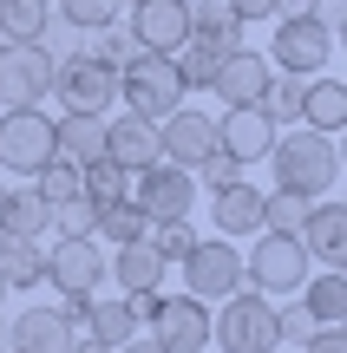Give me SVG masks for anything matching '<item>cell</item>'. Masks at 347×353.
I'll return each mask as SVG.
<instances>
[{
	"label": "cell",
	"instance_id": "cell-33",
	"mask_svg": "<svg viewBox=\"0 0 347 353\" xmlns=\"http://www.w3.org/2000/svg\"><path fill=\"white\" fill-rule=\"evenodd\" d=\"M79 183H86V196L99 203V210H105V203H118V196H131V170H125V164H112V157L86 164V170H79Z\"/></svg>",
	"mask_w": 347,
	"mask_h": 353
},
{
	"label": "cell",
	"instance_id": "cell-4",
	"mask_svg": "<svg viewBox=\"0 0 347 353\" xmlns=\"http://www.w3.org/2000/svg\"><path fill=\"white\" fill-rule=\"evenodd\" d=\"M52 99H59L66 112L105 118V112H112V99H118V65L99 59L92 46H72L66 59H52Z\"/></svg>",
	"mask_w": 347,
	"mask_h": 353
},
{
	"label": "cell",
	"instance_id": "cell-12",
	"mask_svg": "<svg viewBox=\"0 0 347 353\" xmlns=\"http://www.w3.org/2000/svg\"><path fill=\"white\" fill-rule=\"evenodd\" d=\"M138 210L151 216V223H190V210H197V176L177 170V164L138 170Z\"/></svg>",
	"mask_w": 347,
	"mask_h": 353
},
{
	"label": "cell",
	"instance_id": "cell-13",
	"mask_svg": "<svg viewBox=\"0 0 347 353\" xmlns=\"http://www.w3.org/2000/svg\"><path fill=\"white\" fill-rule=\"evenodd\" d=\"M151 341L164 353H210V307L197 294H164V307L151 314Z\"/></svg>",
	"mask_w": 347,
	"mask_h": 353
},
{
	"label": "cell",
	"instance_id": "cell-24",
	"mask_svg": "<svg viewBox=\"0 0 347 353\" xmlns=\"http://www.w3.org/2000/svg\"><path fill=\"white\" fill-rule=\"evenodd\" d=\"M0 223L13 229V236H26V242H39L52 229V203L39 196L33 183H20V190H0Z\"/></svg>",
	"mask_w": 347,
	"mask_h": 353
},
{
	"label": "cell",
	"instance_id": "cell-45",
	"mask_svg": "<svg viewBox=\"0 0 347 353\" xmlns=\"http://www.w3.org/2000/svg\"><path fill=\"white\" fill-rule=\"evenodd\" d=\"M72 353H118V347H105V341H92V334H79V341H72Z\"/></svg>",
	"mask_w": 347,
	"mask_h": 353
},
{
	"label": "cell",
	"instance_id": "cell-51",
	"mask_svg": "<svg viewBox=\"0 0 347 353\" xmlns=\"http://www.w3.org/2000/svg\"><path fill=\"white\" fill-rule=\"evenodd\" d=\"M341 170H347V131H341Z\"/></svg>",
	"mask_w": 347,
	"mask_h": 353
},
{
	"label": "cell",
	"instance_id": "cell-29",
	"mask_svg": "<svg viewBox=\"0 0 347 353\" xmlns=\"http://www.w3.org/2000/svg\"><path fill=\"white\" fill-rule=\"evenodd\" d=\"M0 275H7V288H33V281H46V255H39V242L13 236L7 249H0Z\"/></svg>",
	"mask_w": 347,
	"mask_h": 353
},
{
	"label": "cell",
	"instance_id": "cell-21",
	"mask_svg": "<svg viewBox=\"0 0 347 353\" xmlns=\"http://www.w3.org/2000/svg\"><path fill=\"white\" fill-rule=\"evenodd\" d=\"M52 151H59V164H72V170L99 164L105 157V118H92V112L52 118Z\"/></svg>",
	"mask_w": 347,
	"mask_h": 353
},
{
	"label": "cell",
	"instance_id": "cell-3",
	"mask_svg": "<svg viewBox=\"0 0 347 353\" xmlns=\"http://www.w3.org/2000/svg\"><path fill=\"white\" fill-rule=\"evenodd\" d=\"M210 347L223 353H275L282 334H275V301L256 288H236L230 301L210 314Z\"/></svg>",
	"mask_w": 347,
	"mask_h": 353
},
{
	"label": "cell",
	"instance_id": "cell-35",
	"mask_svg": "<svg viewBox=\"0 0 347 353\" xmlns=\"http://www.w3.org/2000/svg\"><path fill=\"white\" fill-rule=\"evenodd\" d=\"M46 13V0H0V39H39Z\"/></svg>",
	"mask_w": 347,
	"mask_h": 353
},
{
	"label": "cell",
	"instance_id": "cell-53",
	"mask_svg": "<svg viewBox=\"0 0 347 353\" xmlns=\"http://www.w3.org/2000/svg\"><path fill=\"white\" fill-rule=\"evenodd\" d=\"M131 7H138V0H131Z\"/></svg>",
	"mask_w": 347,
	"mask_h": 353
},
{
	"label": "cell",
	"instance_id": "cell-23",
	"mask_svg": "<svg viewBox=\"0 0 347 353\" xmlns=\"http://www.w3.org/2000/svg\"><path fill=\"white\" fill-rule=\"evenodd\" d=\"M301 125L341 138L347 131V79H308V99H301Z\"/></svg>",
	"mask_w": 347,
	"mask_h": 353
},
{
	"label": "cell",
	"instance_id": "cell-19",
	"mask_svg": "<svg viewBox=\"0 0 347 353\" xmlns=\"http://www.w3.org/2000/svg\"><path fill=\"white\" fill-rule=\"evenodd\" d=\"M301 249H308V262L321 268H347V203H315L308 223H301Z\"/></svg>",
	"mask_w": 347,
	"mask_h": 353
},
{
	"label": "cell",
	"instance_id": "cell-42",
	"mask_svg": "<svg viewBox=\"0 0 347 353\" xmlns=\"http://www.w3.org/2000/svg\"><path fill=\"white\" fill-rule=\"evenodd\" d=\"M86 46L99 52V59H112V65H125L131 52H138V39H131V33H112V26H105V39H86Z\"/></svg>",
	"mask_w": 347,
	"mask_h": 353
},
{
	"label": "cell",
	"instance_id": "cell-22",
	"mask_svg": "<svg viewBox=\"0 0 347 353\" xmlns=\"http://www.w3.org/2000/svg\"><path fill=\"white\" fill-rule=\"evenodd\" d=\"M164 255H157V242L151 236H138V242H125V249L112 255V281H118V294H157L164 288Z\"/></svg>",
	"mask_w": 347,
	"mask_h": 353
},
{
	"label": "cell",
	"instance_id": "cell-36",
	"mask_svg": "<svg viewBox=\"0 0 347 353\" xmlns=\"http://www.w3.org/2000/svg\"><path fill=\"white\" fill-rule=\"evenodd\" d=\"M315 327H321V321L308 314V301H301V294H288V301L275 307V334H282V347H295V353H301Z\"/></svg>",
	"mask_w": 347,
	"mask_h": 353
},
{
	"label": "cell",
	"instance_id": "cell-31",
	"mask_svg": "<svg viewBox=\"0 0 347 353\" xmlns=\"http://www.w3.org/2000/svg\"><path fill=\"white\" fill-rule=\"evenodd\" d=\"M301 99H308V79L301 72H275L269 92H262V112H269L275 125H301Z\"/></svg>",
	"mask_w": 347,
	"mask_h": 353
},
{
	"label": "cell",
	"instance_id": "cell-43",
	"mask_svg": "<svg viewBox=\"0 0 347 353\" xmlns=\"http://www.w3.org/2000/svg\"><path fill=\"white\" fill-rule=\"evenodd\" d=\"M230 13L243 26H262V20H275V13H282V0H230Z\"/></svg>",
	"mask_w": 347,
	"mask_h": 353
},
{
	"label": "cell",
	"instance_id": "cell-20",
	"mask_svg": "<svg viewBox=\"0 0 347 353\" xmlns=\"http://www.w3.org/2000/svg\"><path fill=\"white\" fill-rule=\"evenodd\" d=\"M210 223H217L223 242H236V236H262V190H256V183L210 190Z\"/></svg>",
	"mask_w": 347,
	"mask_h": 353
},
{
	"label": "cell",
	"instance_id": "cell-57",
	"mask_svg": "<svg viewBox=\"0 0 347 353\" xmlns=\"http://www.w3.org/2000/svg\"><path fill=\"white\" fill-rule=\"evenodd\" d=\"M7 353H13V347H7Z\"/></svg>",
	"mask_w": 347,
	"mask_h": 353
},
{
	"label": "cell",
	"instance_id": "cell-10",
	"mask_svg": "<svg viewBox=\"0 0 347 353\" xmlns=\"http://www.w3.org/2000/svg\"><path fill=\"white\" fill-rule=\"evenodd\" d=\"M184 288L197 294V301H230L236 288H249L243 281V249H230L223 236H197V249L184 255Z\"/></svg>",
	"mask_w": 347,
	"mask_h": 353
},
{
	"label": "cell",
	"instance_id": "cell-56",
	"mask_svg": "<svg viewBox=\"0 0 347 353\" xmlns=\"http://www.w3.org/2000/svg\"><path fill=\"white\" fill-rule=\"evenodd\" d=\"M341 327H347V321H341Z\"/></svg>",
	"mask_w": 347,
	"mask_h": 353
},
{
	"label": "cell",
	"instance_id": "cell-39",
	"mask_svg": "<svg viewBox=\"0 0 347 353\" xmlns=\"http://www.w3.org/2000/svg\"><path fill=\"white\" fill-rule=\"evenodd\" d=\"M190 176H197V190H230V183H243V164H236L230 151H210Z\"/></svg>",
	"mask_w": 347,
	"mask_h": 353
},
{
	"label": "cell",
	"instance_id": "cell-27",
	"mask_svg": "<svg viewBox=\"0 0 347 353\" xmlns=\"http://www.w3.org/2000/svg\"><path fill=\"white\" fill-rule=\"evenodd\" d=\"M301 301H308V314L321 321V327H341V321H347V275H341V268L308 275V281H301Z\"/></svg>",
	"mask_w": 347,
	"mask_h": 353
},
{
	"label": "cell",
	"instance_id": "cell-28",
	"mask_svg": "<svg viewBox=\"0 0 347 353\" xmlns=\"http://www.w3.org/2000/svg\"><path fill=\"white\" fill-rule=\"evenodd\" d=\"M99 236L112 242V249H125V242L151 236V216L138 210V196H118V203H105V210H99Z\"/></svg>",
	"mask_w": 347,
	"mask_h": 353
},
{
	"label": "cell",
	"instance_id": "cell-34",
	"mask_svg": "<svg viewBox=\"0 0 347 353\" xmlns=\"http://www.w3.org/2000/svg\"><path fill=\"white\" fill-rule=\"evenodd\" d=\"M52 236H59V242L99 236V203H92V196H66V203H52Z\"/></svg>",
	"mask_w": 347,
	"mask_h": 353
},
{
	"label": "cell",
	"instance_id": "cell-54",
	"mask_svg": "<svg viewBox=\"0 0 347 353\" xmlns=\"http://www.w3.org/2000/svg\"><path fill=\"white\" fill-rule=\"evenodd\" d=\"M46 7H52V0H46Z\"/></svg>",
	"mask_w": 347,
	"mask_h": 353
},
{
	"label": "cell",
	"instance_id": "cell-11",
	"mask_svg": "<svg viewBox=\"0 0 347 353\" xmlns=\"http://www.w3.org/2000/svg\"><path fill=\"white\" fill-rule=\"evenodd\" d=\"M157 144H164V164H177V170H197L210 151H223L217 144V118L197 112V105H177L170 118H157Z\"/></svg>",
	"mask_w": 347,
	"mask_h": 353
},
{
	"label": "cell",
	"instance_id": "cell-50",
	"mask_svg": "<svg viewBox=\"0 0 347 353\" xmlns=\"http://www.w3.org/2000/svg\"><path fill=\"white\" fill-rule=\"evenodd\" d=\"M7 294H13V288H7V275H0V307H7Z\"/></svg>",
	"mask_w": 347,
	"mask_h": 353
},
{
	"label": "cell",
	"instance_id": "cell-55",
	"mask_svg": "<svg viewBox=\"0 0 347 353\" xmlns=\"http://www.w3.org/2000/svg\"><path fill=\"white\" fill-rule=\"evenodd\" d=\"M341 275H347V268H341Z\"/></svg>",
	"mask_w": 347,
	"mask_h": 353
},
{
	"label": "cell",
	"instance_id": "cell-44",
	"mask_svg": "<svg viewBox=\"0 0 347 353\" xmlns=\"http://www.w3.org/2000/svg\"><path fill=\"white\" fill-rule=\"evenodd\" d=\"M301 353H347V327H315Z\"/></svg>",
	"mask_w": 347,
	"mask_h": 353
},
{
	"label": "cell",
	"instance_id": "cell-15",
	"mask_svg": "<svg viewBox=\"0 0 347 353\" xmlns=\"http://www.w3.org/2000/svg\"><path fill=\"white\" fill-rule=\"evenodd\" d=\"M125 33L138 39L144 52H177L184 39H190V0H138Z\"/></svg>",
	"mask_w": 347,
	"mask_h": 353
},
{
	"label": "cell",
	"instance_id": "cell-5",
	"mask_svg": "<svg viewBox=\"0 0 347 353\" xmlns=\"http://www.w3.org/2000/svg\"><path fill=\"white\" fill-rule=\"evenodd\" d=\"M46 281L66 294V314H86V301L112 281V255L99 249V236H79V242H59V249H46Z\"/></svg>",
	"mask_w": 347,
	"mask_h": 353
},
{
	"label": "cell",
	"instance_id": "cell-32",
	"mask_svg": "<svg viewBox=\"0 0 347 353\" xmlns=\"http://www.w3.org/2000/svg\"><path fill=\"white\" fill-rule=\"evenodd\" d=\"M308 210H315V203L295 196V190H269V196H262V229H275V236H301Z\"/></svg>",
	"mask_w": 347,
	"mask_h": 353
},
{
	"label": "cell",
	"instance_id": "cell-7",
	"mask_svg": "<svg viewBox=\"0 0 347 353\" xmlns=\"http://www.w3.org/2000/svg\"><path fill=\"white\" fill-rule=\"evenodd\" d=\"M328 59H335V26L328 20H315V13H282V20H275V39H269V65L275 72L315 79Z\"/></svg>",
	"mask_w": 347,
	"mask_h": 353
},
{
	"label": "cell",
	"instance_id": "cell-41",
	"mask_svg": "<svg viewBox=\"0 0 347 353\" xmlns=\"http://www.w3.org/2000/svg\"><path fill=\"white\" fill-rule=\"evenodd\" d=\"M72 33H79V26H72V20H66V13H59V7H52V13H46V26H39V39H33V46H46V52H52V59H66V52H72V46H79V39H72Z\"/></svg>",
	"mask_w": 347,
	"mask_h": 353
},
{
	"label": "cell",
	"instance_id": "cell-37",
	"mask_svg": "<svg viewBox=\"0 0 347 353\" xmlns=\"http://www.w3.org/2000/svg\"><path fill=\"white\" fill-rule=\"evenodd\" d=\"M52 7H59L79 33H105V26L118 20V7H125V0H52Z\"/></svg>",
	"mask_w": 347,
	"mask_h": 353
},
{
	"label": "cell",
	"instance_id": "cell-14",
	"mask_svg": "<svg viewBox=\"0 0 347 353\" xmlns=\"http://www.w3.org/2000/svg\"><path fill=\"white\" fill-rule=\"evenodd\" d=\"M217 144L236 157V164H262V157L275 151V118L262 112V105H223Z\"/></svg>",
	"mask_w": 347,
	"mask_h": 353
},
{
	"label": "cell",
	"instance_id": "cell-52",
	"mask_svg": "<svg viewBox=\"0 0 347 353\" xmlns=\"http://www.w3.org/2000/svg\"><path fill=\"white\" fill-rule=\"evenodd\" d=\"M341 203H347V190H341Z\"/></svg>",
	"mask_w": 347,
	"mask_h": 353
},
{
	"label": "cell",
	"instance_id": "cell-40",
	"mask_svg": "<svg viewBox=\"0 0 347 353\" xmlns=\"http://www.w3.org/2000/svg\"><path fill=\"white\" fill-rule=\"evenodd\" d=\"M151 242H157L164 262H184V255L197 249V229H190V223H151Z\"/></svg>",
	"mask_w": 347,
	"mask_h": 353
},
{
	"label": "cell",
	"instance_id": "cell-16",
	"mask_svg": "<svg viewBox=\"0 0 347 353\" xmlns=\"http://www.w3.org/2000/svg\"><path fill=\"white\" fill-rule=\"evenodd\" d=\"M105 157H112V164H125L131 176H138V170H151V164H164L157 125H151V118H138V112L105 118Z\"/></svg>",
	"mask_w": 347,
	"mask_h": 353
},
{
	"label": "cell",
	"instance_id": "cell-26",
	"mask_svg": "<svg viewBox=\"0 0 347 353\" xmlns=\"http://www.w3.org/2000/svg\"><path fill=\"white\" fill-rule=\"evenodd\" d=\"M79 327H86L92 341H105V347H125L131 334H138L131 294H125V301H99V294H92V301H86V314H79Z\"/></svg>",
	"mask_w": 347,
	"mask_h": 353
},
{
	"label": "cell",
	"instance_id": "cell-49",
	"mask_svg": "<svg viewBox=\"0 0 347 353\" xmlns=\"http://www.w3.org/2000/svg\"><path fill=\"white\" fill-rule=\"evenodd\" d=\"M7 242H13V229H7V223H0V249H7Z\"/></svg>",
	"mask_w": 347,
	"mask_h": 353
},
{
	"label": "cell",
	"instance_id": "cell-18",
	"mask_svg": "<svg viewBox=\"0 0 347 353\" xmlns=\"http://www.w3.org/2000/svg\"><path fill=\"white\" fill-rule=\"evenodd\" d=\"M79 321L66 307H20L13 321V353H72Z\"/></svg>",
	"mask_w": 347,
	"mask_h": 353
},
{
	"label": "cell",
	"instance_id": "cell-38",
	"mask_svg": "<svg viewBox=\"0 0 347 353\" xmlns=\"http://www.w3.org/2000/svg\"><path fill=\"white\" fill-rule=\"evenodd\" d=\"M33 190H39V196H46V203H66V196H86V183H79V170H72V164H59V157H52V164H46V170L33 176Z\"/></svg>",
	"mask_w": 347,
	"mask_h": 353
},
{
	"label": "cell",
	"instance_id": "cell-1",
	"mask_svg": "<svg viewBox=\"0 0 347 353\" xmlns=\"http://www.w3.org/2000/svg\"><path fill=\"white\" fill-rule=\"evenodd\" d=\"M269 164H275V190H295V196L321 203V196H335V176H341V144L328 138V131L295 125V131H275Z\"/></svg>",
	"mask_w": 347,
	"mask_h": 353
},
{
	"label": "cell",
	"instance_id": "cell-30",
	"mask_svg": "<svg viewBox=\"0 0 347 353\" xmlns=\"http://www.w3.org/2000/svg\"><path fill=\"white\" fill-rule=\"evenodd\" d=\"M190 33L223 39V46H243V20L230 13V0H190Z\"/></svg>",
	"mask_w": 347,
	"mask_h": 353
},
{
	"label": "cell",
	"instance_id": "cell-48",
	"mask_svg": "<svg viewBox=\"0 0 347 353\" xmlns=\"http://www.w3.org/2000/svg\"><path fill=\"white\" fill-rule=\"evenodd\" d=\"M335 46H341V52H347V13H341V26H335Z\"/></svg>",
	"mask_w": 347,
	"mask_h": 353
},
{
	"label": "cell",
	"instance_id": "cell-8",
	"mask_svg": "<svg viewBox=\"0 0 347 353\" xmlns=\"http://www.w3.org/2000/svg\"><path fill=\"white\" fill-rule=\"evenodd\" d=\"M52 118L39 112V105H13L7 118H0V170L13 176H39L52 164Z\"/></svg>",
	"mask_w": 347,
	"mask_h": 353
},
{
	"label": "cell",
	"instance_id": "cell-46",
	"mask_svg": "<svg viewBox=\"0 0 347 353\" xmlns=\"http://www.w3.org/2000/svg\"><path fill=\"white\" fill-rule=\"evenodd\" d=\"M118 353H164V347H157V341H138V334H131V341L118 347Z\"/></svg>",
	"mask_w": 347,
	"mask_h": 353
},
{
	"label": "cell",
	"instance_id": "cell-17",
	"mask_svg": "<svg viewBox=\"0 0 347 353\" xmlns=\"http://www.w3.org/2000/svg\"><path fill=\"white\" fill-rule=\"evenodd\" d=\"M269 79H275L269 52H249V46H236L230 59L217 65V79H210V92H217L223 105H262V92H269Z\"/></svg>",
	"mask_w": 347,
	"mask_h": 353
},
{
	"label": "cell",
	"instance_id": "cell-25",
	"mask_svg": "<svg viewBox=\"0 0 347 353\" xmlns=\"http://www.w3.org/2000/svg\"><path fill=\"white\" fill-rule=\"evenodd\" d=\"M236 46H223V39H204V33H190L170 59H177V72H184V85L190 92H210V79H217V65L230 59Z\"/></svg>",
	"mask_w": 347,
	"mask_h": 353
},
{
	"label": "cell",
	"instance_id": "cell-2",
	"mask_svg": "<svg viewBox=\"0 0 347 353\" xmlns=\"http://www.w3.org/2000/svg\"><path fill=\"white\" fill-rule=\"evenodd\" d=\"M184 72H177V59H170V52H131L125 65H118V99H125V112H138V118H170L184 105Z\"/></svg>",
	"mask_w": 347,
	"mask_h": 353
},
{
	"label": "cell",
	"instance_id": "cell-9",
	"mask_svg": "<svg viewBox=\"0 0 347 353\" xmlns=\"http://www.w3.org/2000/svg\"><path fill=\"white\" fill-rule=\"evenodd\" d=\"M52 99V52L33 39H0V105H39Z\"/></svg>",
	"mask_w": 347,
	"mask_h": 353
},
{
	"label": "cell",
	"instance_id": "cell-47",
	"mask_svg": "<svg viewBox=\"0 0 347 353\" xmlns=\"http://www.w3.org/2000/svg\"><path fill=\"white\" fill-rule=\"evenodd\" d=\"M7 347H13V321L0 314V353H7Z\"/></svg>",
	"mask_w": 347,
	"mask_h": 353
},
{
	"label": "cell",
	"instance_id": "cell-6",
	"mask_svg": "<svg viewBox=\"0 0 347 353\" xmlns=\"http://www.w3.org/2000/svg\"><path fill=\"white\" fill-rule=\"evenodd\" d=\"M315 275V262H308V249H301V236H275V229H262L256 236V249L243 255V281L256 294H301V281Z\"/></svg>",
	"mask_w": 347,
	"mask_h": 353
}]
</instances>
